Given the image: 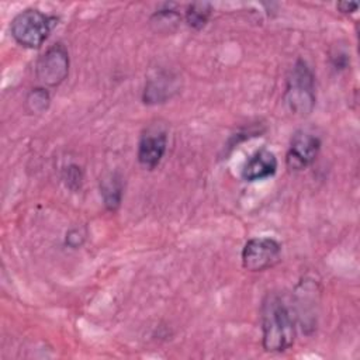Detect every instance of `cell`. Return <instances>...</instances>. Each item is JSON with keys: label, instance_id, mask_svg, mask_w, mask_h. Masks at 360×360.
<instances>
[{"label": "cell", "instance_id": "1", "mask_svg": "<svg viewBox=\"0 0 360 360\" xmlns=\"http://www.w3.org/2000/svg\"><path fill=\"white\" fill-rule=\"evenodd\" d=\"M295 325L288 305L277 292H267L262 302V345L266 352H285L294 345Z\"/></svg>", "mask_w": 360, "mask_h": 360}, {"label": "cell", "instance_id": "2", "mask_svg": "<svg viewBox=\"0 0 360 360\" xmlns=\"http://www.w3.org/2000/svg\"><path fill=\"white\" fill-rule=\"evenodd\" d=\"M315 98L314 73L304 60L298 59L287 79L284 101L292 114L304 117L314 110Z\"/></svg>", "mask_w": 360, "mask_h": 360}, {"label": "cell", "instance_id": "3", "mask_svg": "<svg viewBox=\"0 0 360 360\" xmlns=\"http://www.w3.org/2000/svg\"><path fill=\"white\" fill-rule=\"evenodd\" d=\"M56 18L37 8H27L18 13L10 25L11 37L25 48H39L49 37Z\"/></svg>", "mask_w": 360, "mask_h": 360}, {"label": "cell", "instance_id": "4", "mask_svg": "<svg viewBox=\"0 0 360 360\" xmlns=\"http://www.w3.org/2000/svg\"><path fill=\"white\" fill-rule=\"evenodd\" d=\"M281 245L269 236L249 239L242 249V266L248 271H263L280 262Z\"/></svg>", "mask_w": 360, "mask_h": 360}, {"label": "cell", "instance_id": "5", "mask_svg": "<svg viewBox=\"0 0 360 360\" xmlns=\"http://www.w3.org/2000/svg\"><path fill=\"white\" fill-rule=\"evenodd\" d=\"M38 80L49 87L59 86L69 73V53L62 44L48 48L38 59L35 66Z\"/></svg>", "mask_w": 360, "mask_h": 360}, {"label": "cell", "instance_id": "6", "mask_svg": "<svg viewBox=\"0 0 360 360\" xmlns=\"http://www.w3.org/2000/svg\"><path fill=\"white\" fill-rule=\"evenodd\" d=\"M167 148V131L160 124H152L143 129L138 142V162L148 170H153L162 160Z\"/></svg>", "mask_w": 360, "mask_h": 360}, {"label": "cell", "instance_id": "7", "mask_svg": "<svg viewBox=\"0 0 360 360\" xmlns=\"http://www.w3.org/2000/svg\"><path fill=\"white\" fill-rule=\"evenodd\" d=\"M321 149V141L316 135L298 129L292 134L290 148L287 150L285 162L292 170H302L309 166L318 156Z\"/></svg>", "mask_w": 360, "mask_h": 360}, {"label": "cell", "instance_id": "8", "mask_svg": "<svg viewBox=\"0 0 360 360\" xmlns=\"http://www.w3.org/2000/svg\"><path fill=\"white\" fill-rule=\"evenodd\" d=\"M277 172V158L269 149L256 150L242 167V179L246 181L264 180Z\"/></svg>", "mask_w": 360, "mask_h": 360}, {"label": "cell", "instance_id": "9", "mask_svg": "<svg viewBox=\"0 0 360 360\" xmlns=\"http://www.w3.org/2000/svg\"><path fill=\"white\" fill-rule=\"evenodd\" d=\"M179 90L177 77L170 73H158L155 77L149 79L143 90L145 104H159L165 103Z\"/></svg>", "mask_w": 360, "mask_h": 360}, {"label": "cell", "instance_id": "10", "mask_svg": "<svg viewBox=\"0 0 360 360\" xmlns=\"http://www.w3.org/2000/svg\"><path fill=\"white\" fill-rule=\"evenodd\" d=\"M100 190L104 198V204L108 210L114 211L118 208L122 197V179L117 173L108 174L105 179L101 180Z\"/></svg>", "mask_w": 360, "mask_h": 360}, {"label": "cell", "instance_id": "11", "mask_svg": "<svg viewBox=\"0 0 360 360\" xmlns=\"http://www.w3.org/2000/svg\"><path fill=\"white\" fill-rule=\"evenodd\" d=\"M212 13L210 3H191L186 8V21L188 27L194 30H201L205 27Z\"/></svg>", "mask_w": 360, "mask_h": 360}, {"label": "cell", "instance_id": "12", "mask_svg": "<svg viewBox=\"0 0 360 360\" xmlns=\"http://www.w3.org/2000/svg\"><path fill=\"white\" fill-rule=\"evenodd\" d=\"M49 94L45 89H32L27 96V105L31 112L39 114L49 107Z\"/></svg>", "mask_w": 360, "mask_h": 360}, {"label": "cell", "instance_id": "13", "mask_svg": "<svg viewBox=\"0 0 360 360\" xmlns=\"http://www.w3.org/2000/svg\"><path fill=\"white\" fill-rule=\"evenodd\" d=\"M65 180H66V184L68 187L70 188H77L80 187L82 184V172H80V167H77L76 165H70L69 167H66L65 170Z\"/></svg>", "mask_w": 360, "mask_h": 360}, {"label": "cell", "instance_id": "14", "mask_svg": "<svg viewBox=\"0 0 360 360\" xmlns=\"http://www.w3.org/2000/svg\"><path fill=\"white\" fill-rule=\"evenodd\" d=\"M84 238H86V233H82L79 228H75L66 233V243L72 248H79L83 243Z\"/></svg>", "mask_w": 360, "mask_h": 360}, {"label": "cell", "instance_id": "15", "mask_svg": "<svg viewBox=\"0 0 360 360\" xmlns=\"http://www.w3.org/2000/svg\"><path fill=\"white\" fill-rule=\"evenodd\" d=\"M336 7L339 8L340 13H345V14H349V13H353L357 10L359 4L357 3H353V1H340L336 4Z\"/></svg>", "mask_w": 360, "mask_h": 360}]
</instances>
